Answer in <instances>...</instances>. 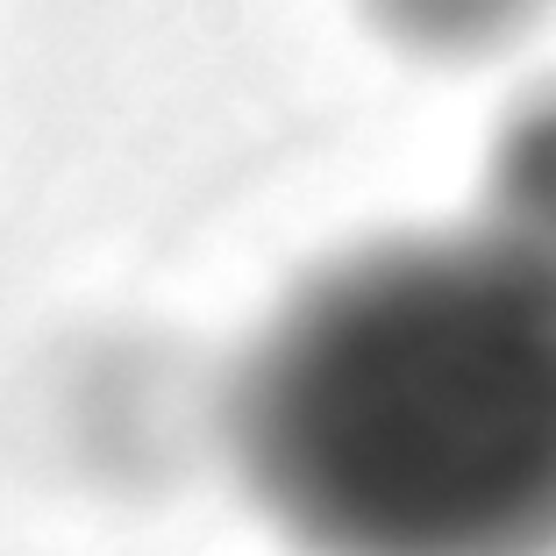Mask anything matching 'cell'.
<instances>
[{
  "label": "cell",
  "instance_id": "1",
  "mask_svg": "<svg viewBox=\"0 0 556 556\" xmlns=\"http://www.w3.org/2000/svg\"><path fill=\"white\" fill-rule=\"evenodd\" d=\"M229 450L314 556H556V271L492 229L336 257L250 343Z\"/></svg>",
  "mask_w": 556,
  "mask_h": 556
},
{
  "label": "cell",
  "instance_id": "2",
  "mask_svg": "<svg viewBox=\"0 0 556 556\" xmlns=\"http://www.w3.org/2000/svg\"><path fill=\"white\" fill-rule=\"evenodd\" d=\"M485 229L556 271V79L535 86L492 136Z\"/></svg>",
  "mask_w": 556,
  "mask_h": 556
},
{
  "label": "cell",
  "instance_id": "3",
  "mask_svg": "<svg viewBox=\"0 0 556 556\" xmlns=\"http://www.w3.org/2000/svg\"><path fill=\"white\" fill-rule=\"evenodd\" d=\"M357 8L386 43L428 65H478L549 15V0H357Z\"/></svg>",
  "mask_w": 556,
  "mask_h": 556
}]
</instances>
